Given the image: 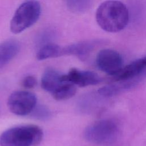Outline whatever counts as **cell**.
Listing matches in <instances>:
<instances>
[{
    "mask_svg": "<svg viewBox=\"0 0 146 146\" xmlns=\"http://www.w3.org/2000/svg\"><path fill=\"white\" fill-rule=\"evenodd\" d=\"M62 79L64 82L81 87L95 85L101 82L100 77L96 72L75 68L70 69L67 74H63Z\"/></svg>",
    "mask_w": 146,
    "mask_h": 146,
    "instance_id": "7",
    "label": "cell"
},
{
    "mask_svg": "<svg viewBox=\"0 0 146 146\" xmlns=\"http://www.w3.org/2000/svg\"><path fill=\"white\" fill-rule=\"evenodd\" d=\"M36 95L28 91H16L12 92L7 100L9 110L18 116L31 113L36 106Z\"/></svg>",
    "mask_w": 146,
    "mask_h": 146,
    "instance_id": "5",
    "label": "cell"
},
{
    "mask_svg": "<svg viewBox=\"0 0 146 146\" xmlns=\"http://www.w3.org/2000/svg\"><path fill=\"white\" fill-rule=\"evenodd\" d=\"M98 67L103 72L115 76L123 68V58L116 51L103 49L99 52L96 58Z\"/></svg>",
    "mask_w": 146,
    "mask_h": 146,
    "instance_id": "6",
    "label": "cell"
},
{
    "mask_svg": "<svg viewBox=\"0 0 146 146\" xmlns=\"http://www.w3.org/2000/svg\"><path fill=\"white\" fill-rule=\"evenodd\" d=\"M63 74L52 68H47L43 72L40 86L43 90L52 94L65 82L62 79Z\"/></svg>",
    "mask_w": 146,
    "mask_h": 146,
    "instance_id": "10",
    "label": "cell"
},
{
    "mask_svg": "<svg viewBox=\"0 0 146 146\" xmlns=\"http://www.w3.org/2000/svg\"><path fill=\"white\" fill-rule=\"evenodd\" d=\"M41 14V6L36 1H26L15 10L10 24V31L19 34L35 24Z\"/></svg>",
    "mask_w": 146,
    "mask_h": 146,
    "instance_id": "4",
    "label": "cell"
},
{
    "mask_svg": "<svg viewBox=\"0 0 146 146\" xmlns=\"http://www.w3.org/2000/svg\"><path fill=\"white\" fill-rule=\"evenodd\" d=\"M20 43L15 39H9L0 43V68L7 65L19 52Z\"/></svg>",
    "mask_w": 146,
    "mask_h": 146,
    "instance_id": "11",
    "label": "cell"
},
{
    "mask_svg": "<svg viewBox=\"0 0 146 146\" xmlns=\"http://www.w3.org/2000/svg\"><path fill=\"white\" fill-rule=\"evenodd\" d=\"M117 124L110 119L95 121L86 127L84 132L85 139L98 145H110L115 143L119 136Z\"/></svg>",
    "mask_w": 146,
    "mask_h": 146,
    "instance_id": "3",
    "label": "cell"
},
{
    "mask_svg": "<svg viewBox=\"0 0 146 146\" xmlns=\"http://www.w3.org/2000/svg\"><path fill=\"white\" fill-rule=\"evenodd\" d=\"M98 25L104 31L119 32L125 28L129 21L127 6L121 1H107L102 3L96 12Z\"/></svg>",
    "mask_w": 146,
    "mask_h": 146,
    "instance_id": "1",
    "label": "cell"
},
{
    "mask_svg": "<svg viewBox=\"0 0 146 146\" xmlns=\"http://www.w3.org/2000/svg\"><path fill=\"white\" fill-rule=\"evenodd\" d=\"M37 84V80L36 78L32 75H29L26 76L23 81L22 85L23 86L27 89H31L34 88Z\"/></svg>",
    "mask_w": 146,
    "mask_h": 146,
    "instance_id": "17",
    "label": "cell"
},
{
    "mask_svg": "<svg viewBox=\"0 0 146 146\" xmlns=\"http://www.w3.org/2000/svg\"><path fill=\"white\" fill-rule=\"evenodd\" d=\"M62 50L63 48L59 45L52 42L49 43L39 47L36 54V58L38 60L56 58L62 55Z\"/></svg>",
    "mask_w": 146,
    "mask_h": 146,
    "instance_id": "12",
    "label": "cell"
},
{
    "mask_svg": "<svg viewBox=\"0 0 146 146\" xmlns=\"http://www.w3.org/2000/svg\"><path fill=\"white\" fill-rule=\"evenodd\" d=\"M66 3L68 10L77 13L85 12L91 5V2L90 1L70 0L66 1Z\"/></svg>",
    "mask_w": 146,
    "mask_h": 146,
    "instance_id": "14",
    "label": "cell"
},
{
    "mask_svg": "<svg viewBox=\"0 0 146 146\" xmlns=\"http://www.w3.org/2000/svg\"><path fill=\"white\" fill-rule=\"evenodd\" d=\"M76 92V86L70 82H65L51 95L56 100H64L74 96Z\"/></svg>",
    "mask_w": 146,
    "mask_h": 146,
    "instance_id": "13",
    "label": "cell"
},
{
    "mask_svg": "<svg viewBox=\"0 0 146 146\" xmlns=\"http://www.w3.org/2000/svg\"><path fill=\"white\" fill-rule=\"evenodd\" d=\"M43 136L42 129L36 125L26 124L11 127L0 135L1 146H37Z\"/></svg>",
    "mask_w": 146,
    "mask_h": 146,
    "instance_id": "2",
    "label": "cell"
},
{
    "mask_svg": "<svg viewBox=\"0 0 146 146\" xmlns=\"http://www.w3.org/2000/svg\"><path fill=\"white\" fill-rule=\"evenodd\" d=\"M52 36H54V35L51 31L48 30L42 33L39 36V38L37 41L39 43V44L40 45V47L44 44L51 43V39L53 37Z\"/></svg>",
    "mask_w": 146,
    "mask_h": 146,
    "instance_id": "16",
    "label": "cell"
},
{
    "mask_svg": "<svg viewBox=\"0 0 146 146\" xmlns=\"http://www.w3.org/2000/svg\"><path fill=\"white\" fill-rule=\"evenodd\" d=\"M103 42V41L100 39L86 40L75 42L63 47L62 55H74L80 59H84Z\"/></svg>",
    "mask_w": 146,
    "mask_h": 146,
    "instance_id": "8",
    "label": "cell"
},
{
    "mask_svg": "<svg viewBox=\"0 0 146 146\" xmlns=\"http://www.w3.org/2000/svg\"><path fill=\"white\" fill-rule=\"evenodd\" d=\"M145 69H146V55L123 67L113 78L117 81L128 80L138 76Z\"/></svg>",
    "mask_w": 146,
    "mask_h": 146,
    "instance_id": "9",
    "label": "cell"
},
{
    "mask_svg": "<svg viewBox=\"0 0 146 146\" xmlns=\"http://www.w3.org/2000/svg\"><path fill=\"white\" fill-rule=\"evenodd\" d=\"M32 112L34 117L42 120L48 119L50 115V112L48 109H47L45 106H43L42 105L37 107L36 106Z\"/></svg>",
    "mask_w": 146,
    "mask_h": 146,
    "instance_id": "15",
    "label": "cell"
}]
</instances>
